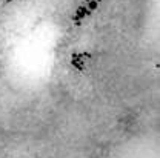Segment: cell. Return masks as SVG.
I'll return each instance as SVG.
<instances>
[{"instance_id": "cell-1", "label": "cell", "mask_w": 160, "mask_h": 158, "mask_svg": "<svg viewBox=\"0 0 160 158\" xmlns=\"http://www.w3.org/2000/svg\"><path fill=\"white\" fill-rule=\"evenodd\" d=\"M102 2H103V0H82V3H80L79 6L72 11V14H71V22H72L76 26L82 25L85 20L89 19V17L97 11V8L100 6Z\"/></svg>"}]
</instances>
